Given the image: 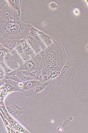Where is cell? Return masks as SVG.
Returning a JSON list of instances; mask_svg holds the SVG:
<instances>
[{
	"mask_svg": "<svg viewBox=\"0 0 88 133\" xmlns=\"http://www.w3.org/2000/svg\"><path fill=\"white\" fill-rule=\"evenodd\" d=\"M21 82H25L29 80H36L34 77H30L24 75L22 77L19 78Z\"/></svg>",
	"mask_w": 88,
	"mask_h": 133,
	"instance_id": "9a60e30c",
	"label": "cell"
},
{
	"mask_svg": "<svg viewBox=\"0 0 88 133\" xmlns=\"http://www.w3.org/2000/svg\"><path fill=\"white\" fill-rule=\"evenodd\" d=\"M2 90H0V94H1V93L2 92Z\"/></svg>",
	"mask_w": 88,
	"mask_h": 133,
	"instance_id": "d4e9b609",
	"label": "cell"
},
{
	"mask_svg": "<svg viewBox=\"0 0 88 133\" xmlns=\"http://www.w3.org/2000/svg\"><path fill=\"white\" fill-rule=\"evenodd\" d=\"M5 75V72L3 71L0 67V76H3Z\"/></svg>",
	"mask_w": 88,
	"mask_h": 133,
	"instance_id": "7402d4cb",
	"label": "cell"
},
{
	"mask_svg": "<svg viewBox=\"0 0 88 133\" xmlns=\"http://www.w3.org/2000/svg\"><path fill=\"white\" fill-rule=\"evenodd\" d=\"M20 15L7 2L0 11V20L1 22L18 21L20 19Z\"/></svg>",
	"mask_w": 88,
	"mask_h": 133,
	"instance_id": "277c9868",
	"label": "cell"
},
{
	"mask_svg": "<svg viewBox=\"0 0 88 133\" xmlns=\"http://www.w3.org/2000/svg\"><path fill=\"white\" fill-rule=\"evenodd\" d=\"M4 71L5 73H9L13 71V70L7 67L4 69Z\"/></svg>",
	"mask_w": 88,
	"mask_h": 133,
	"instance_id": "44dd1931",
	"label": "cell"
},
{
	"mask_svg": "<svg viewBox=\"0 0 88 133\" xmlns=\"http://www.w3.org/2000/svg\"><path fill=\"white\" fill-rule=\"evenodd\" d=\"M25 40V39L18 40H13L0 42L4 47L10 50L15 49L16 47L21 44Z\"/></svg>",
	"mask_w": 88,
	"mask_h": 133,
	"instance_id": "ba28073f",
	"label": "cell"
},
{
	"mask_svg": "<svg viewBox=\"0 0 88 133\" xmlns=\"http://www.w3.org/2000/svg\"><path fill=\"white\" fill-rule=\"evenodd\" d=\"M36 80L40 82H43V77L42 74V70L39 69L36 71V74L35 77Z\"/></svg>",
	"mask_w": 88,
	"mask_h": 133,
	"instance_id": "5bb4252c",
	"label": "cell"
},
{
	"mask_svg": "<svg viewBox=\"0 0 88 133\" xmlns=\"http://www.w3.org/2000/svg\"><path fill=\"white\" fill-rule=\"evenodd\" d=\"M5 79L11 80L18 82H21L19 78L15 76H11L9 77L6 76Z\"/></svg>",
	"mask_w": 88,
	"mask_h": 133,
	"instance_id": "2e32d148",
	"label": "cell"
},
{
	"mask_svg": "<svg viewBox=\"0 0 88 133\" xmlns=\"http://www.w3.org/2000/svg\"><path fill=\"white\" fill-rule=\"evenodd\" d=\"M7 2L12 8L21 15L20 7L21 1L20 0H7Z\"/></svg>",
	"mask_w": 88,
	"mask_h": 133,
	"instance_id": "30bf717a",
	"label": "cell"
},
{
	"mask_svg": "<svg viewBox=\"0 0 88 133\" xmlns=\"http://www.w3.org/2000/svg\"><path fill=\"white\" fill-rule=\"evenodd\" d=\"M18 85L19 86L20 88L21 89V88L22 87V86L23 85V82H18Z\"/></svg>",
	"mask_w": 88,
	"mask_h": 133,
	"instance_id": "cb8c5ba5",
	"label": "cell"
},
{
	"mask_svg": "<svg viewBox=\"0 0 88 133\" xmlns=\"http://www.w3.org/2000/svg\"><path fill=\"white\" fill-rule=\"evenodd\" d=\"M5 84V83L3 80L0 79V87L4 85Z\"/></svg>",
	"mask_w": 88,
	"mask_h": 133,
	"instance_id": "603a6c76",
	"label": "cell"
},
{
	"mask_svg": "<svg viewBox=\"0 0 88 133\" xmlns=\"http://www.w3.org/2000/svg\"><path fill=\"white\" fill-rule=\"evenodd\" d=\"M24 75L31 77L30 74L31 72L27 71H19Z\"/></svg>",
	"mask_w": 88,
	"mask_h": 133,
	"instance_id": "ac0fdd59",
	"label": "cell"
},
{
	"mask_svg": "<svg viewBox=\"0 0 88 133\" xmlns=\"http://www.w3.org/2000/svg\"><path fill=\"white\" fill-rule=\"evenodd\" d=\"M31 27L23 23L21 19L2 22L0 25V42L27 38L29 35Z\"/></svg>",
	"mask_w": 88,
	"mask_h": 133,
	"instance_id": "6da1fadb",
	"label": "cell"
},
{
	"mask_svg": "<svg viewBox=\"0 0 88 133\" xmlns=\"http://www.w3.org/2000/svg\"><path fill=\"white\" fill-rule=\"evenodd\" d=\"M73 13L74 14L76 15V16H78L80 14L79 10L77 9H75L74 10Z\"/></svg>",
	"mask_w": 88,
	"mask_h": 133,
	"instance_id": "ffe728a7",
	"label": "cell"
},
{
	"mask_svg": "<svg viewBox=\"0 0 88 133\" xmlns=\"http://www.w3.org/2000/svg\"><path fill=\"white\" fill-rule=\"evenodd\" d=\"M52 81V80H51L43 82H38L36 85L35 91L31 97L38 100L44 97L50 90Z\"/></svg>",
	"mask_w": 88,
	"mask_h": 133,
	"instance_id": "5b68a950",
	"label": "cell"
},
{
	"mask_svg": "<svg viewBox=\"0 0 88 133\" xmlns=\"http://www.w3.org/2000/svg\"><path fill=\"white\" fill-rule=\"evenodd\" d=\"M76 117L75 115H74L63 116L62 117L61 124L63 126H66L71 122L74 120Z\"/></svg>",
	"mask_w": 88,
	"mask_h": 133,
	"instance_id": "8fae6325",
	"label": "cell"
},
{
	"mask_svg": "<svg viewBox=\"0 0 88 133\" xmlns=\"http://www.w3.org/2000/svg\"><path fill=\"white\" fill-rule=\"evenodd\" d=\"M6 107L8 112L14 116L16 118H18L23 114L26 113V112L23 111L16 110L8 107L7 106H6Z\"/></svg>",
	"mask_w": 88,
	"mask_h": 133,
	"instance_id": "4fadbf2b",
	"label": "cell"
},
{
	"mask_svg": "<svg viewBox=\"0 0 88 133\" xmlns=\"http://www.w3.org/2000/svg\"><path fill=\"white\" fill-rule=\"evenodd\" d=\"M39 81L36 80L23 82L21 91L27 97H31L34 93L36 85Z\"/></svg>",
	"mask_w": 88,
	"mask_h": 133,
	"instance_id": "8992f818",
	"label": "cell"
},
{
	"mask_svg": "<svg viewBox=\"0 0 88 133\" xmlns=\"http://www.w3.org/2000/svg\"><path fill=\"white\" fill-rule=\"evenodd\" d=\"M46 43L43 40H41L40 42L41 50L45 49L46 48Z\"/></svg>",
	"mask_w": 88,
	"mask_h": 133,
	"instance_id": "e0dca14e",
	"label": "cell"
},
{
	"mask_svg": "<svg viewBox=\"0 0 88 133\" xmlns=\"http://www.w3.org/2000/svg\"><path fill=\"white\" fill-rule=\"evenodd\" d=\"M20 45L24 53L26 54L29 55L31 58L35 56V52L33 48L26 40Z\"/></svg>",
	"mask_w": 88,
	"mask_h": 133,
	"instance_id": "9c48e42d",
	"label": "cell"
},
{
	"mask_svg": "<svg viewBox=\"0 0 88 133\" xmlns=\"http://www.w3.org/2000/svg\"><path fill=\"white\" fill-rule=\"evenodd\" d=\"M7 106L8 107L15 110L20 111H23L21 103L19 101L13 102L10 105Z\"/></svg>",
	"mask_w": 88,
	"mask_h": 133,
	"instance_id": "7c38bea8",
	"label": "cell"
},
{
	"mask_svg": "<svg viewBox=\"0 0 88 133\" xmlns=\"http://www.w3.org/2000/svg\"><path fill=\"white\" fill-rule=\"evenodd\" d=\"M77 66L73 61L68 59L59 75L56 78L58 86H65L74 79L77 70Z\"/></svg>",
	"mask_w": 88,
	"mask_h": 133,
	"instance_id": "7a4b0ae2",
	"label": "cell"
},
{
	"mask_svg": "<svg viewBox=\"0 0 88 133\" xmlns=\"http://www.w3.org/2000/svg\"><path fill=\"white\" fill-rule=\"evenodd\" d=\"M27 41L31 45L34 52L38 53L41 51V41L38 40L34 37L29 36L26 38Z\"/></svg>",
	"mask_w": 88,
	"mask_h": 133,
	"instance_id": "52a82bcc",
	"label": "cell"
},
{
	"mask_svg": "<svg viewBox=\"0 0 88 133\" xmlns=\"http://www.w3.org/2000/svg\"><path fill=\"white\" fill-rule=\"evenodd\" d=\"M50 6L51 9H54L57 8V6L56 4L53 2L50 4Z\"/></svg>",
	"mask_w": 88,
	"mask_h": 133,
	"instance_id": "d6986e66",
	"label": "cell"
},
{
	"mask_svg": "<svg viewBox=\"0 0 88 133\" xmlns=\"http://www.w3.org/2000/svg\"><path fill=\"white\" fill-rule=\"evenodd\" d=\"M44 61L39 53L34 57L24 62L17 70L27 71L30 72L36 71L44 68Z\"/></svg>",
	"mask_w": 88,
	"mask_h": 133,
	"instance_id": "3957f363",
	"label": "cell"
}]
</instances>
